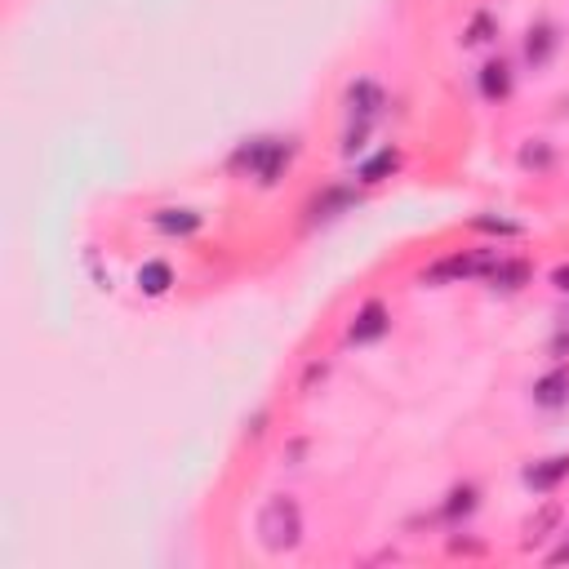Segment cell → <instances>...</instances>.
I'll return each mask as SVG.
<instances>
[{
	"instance_id": "cell-8",
	"label": "cell",
	"mask_w": 569,
	"mask_h": 569,
	"mask_svg": "<svg viewBox=\"0 0 569 569\" xmlns=\"http://www.w3.org/2000/svg\"><path fill=\"white\" fill-rule=\"evenodd\" d=\"M152 223H156V232H165V236H187L201 227V214H192V209H161Z\"/></svg>"
},
{
	"instance_id": "cell-2",
	"label": "cell",
	"mask_w": 569,
	"mask_h": 569,
	"mask_svg": "<svg viewBox=\"0 0 569 569\" xmlns=\"http://www.w3.org/2000/svg\"><path fill=\"white\" fill-rule=\"evenodd\" d=\"M289 156H294V143H281V138H254V143H245L241 152L232 156V169H245V174L258 178V183H276L281 169L289 165Z\"/></svg>"
},
{
	"instance_id": "cell-14",
	"label": "cell",
	"mask_w": 569,
	"mask_h": 569,
	"mask_svg": "<svg viewBox=\"0 0 569 569\" xmlns=\"http://www.w3.org/2000/svg\"><path fill=\"white\" fill-rule=\"evenodd\" d=\"M396 161H401V152H396V147H383V152H378L374 161H365V165H361V178H365V183H378V178H383L387 169H396Z\"/></svg>"
},
{
	"instance_id": "cell-5",
	"label": "cell",
	"mask_w": 569,
	"mask_h": 569,
	"mask_svg": "<svg viewBox=\"0 0 569 569\" xmlns=\"http://www.w3.org/2000/svg\"><path fill=\"white\" fill-rule=\"evenodd\" d=\"M565 476H569V454H556V458H543V463L525 467V485L538 489V494H552Z\"/></svg>"
},
{
	"instance_id": "cell-3",
	"label": "cell",
	"mask_w": 569,
	"mask_h": 569,
	"mask_svg": "<svg viewBox=\"0 0 569 569\" xmlns=\"http://www.w3.org/2000/svg\"><path fill=\"white\" fill-rule=\"evenodd\" d=\"M383 89H378L374 81H356L352 89H347V112H352V121H361V125H369L378 112H383Z\"/></svg>"
},
{
	"instance_id": "cell-7",
	"label": "cell",
	"mask_w": 569,
	"mask_h": 569,
	"mask_svg": "<svg viewBox=\"0 0 569 569\" xmlns=\"http://www.w3.org/2000/svg\"><path fill=\"white\" fill-rule=\"evenodd\" d=\"M356 205V192H347V187H329L325 196H316L312 201V223H325V218H338L343 209Z\"/></svg>"
},
{
	"instance_id": "cell-19",
	"label": "cell",
	"mask_w": 569,
	"mask_h": 569,
	"mask_svg": "<svg viewBox=\"0 0 569 569\" xmlns=\"http://www.w3.org/2000/svg\"><path fill=\"white\" fill-rule=\"evenodd\" d=\"M547 561H552V565H565V561H569V538H565V543H561V547H556V552H552V556H547Z\"/></svg>"
},
{
	"instance_id": "cell-9",
	"label": "cell",
	"mask_w": 569,
	"mask_h": 569,
	"mask_svg": "<svg viewBox=\"0 0 569 569\" xmlns=\"http://www.w3.org/2000/svg\"><path fill=\"white\" fill-rule=\"evenodd\" d=\"M489 281H494V289H521L529 281V267L521 258H498V263L489 267Z\"/></svg>"
},
{
	"instance_id": "cell-17",
	"label": "cell",
	"mask_w": 569,
	"mask_h": 569,
	"mask_svg": "<svg viewBox=\"0 0 569 569\" xmlns=\"http://www.w3.org/2000/svg\"><path fill=\"white\" fill-rule=\"evenodd\" d=\"M489 32H494V18H489V14H476L472 36H467V41H489Z\"/></svg>"
},
{
	"instance_id": "cell-15",
	"label": "cell",
	"mask_w": 569,
	"mask_h": 569,
	"mask_svg": "<svg viewBox=\"0 0 569 569\" xmlns=\"http://www.w3.org/2000/svg\"><path fill=\"white\" fill-rule=\"evenodd\" d=\"M472 507H476V489H472V485H463V489H454V494H449L445 516H467Z\"/></svg>"
},
{
	"instance_id": "cell-10",
	"label": "cell",
	"mask_w": 569,
	"mask_h": 569,
	"mask_svg": "<svg viewBox=\"0 0 569 569\" xmlns=\"http://www.w3.org/2000/svg\"><path fill=\"white\" fill-rule=\"evenodd\" d=\"M552 49H556V27L552 23H538L534 32H529V41H525V58L534 67H543L547 58H552Z\"/></svg>"
},
{
	"instance_id": "cell-4",
	"label": "cell",
	"mask_w": 569,
	"mask_h": 569,
	"mask_svg": "<svg viewBox=\"0 0 569 569\" xmlns=\"http://www.w3.org/2000/svg\"><path fill=\"white\" fill-rule=\"evenodd\" d=\"M387 325H392L387 307H383V303H365L361 312H356L352 329H347V338H352V343H374V338L387 334Z\"/></svg>"
},
{
	"instance_id": "cell-16",
	"label": "cell",
	"mask_w": 569,
	"mask_h": 569,
	"mask_svg": "<svg viewBox=\"0 0 569 569\" xmlns=\"http://www.w3.org/2000/svg\"><path fill=\"white\" fill-rule=\"evenodd\" d=\"M521 165H525V169H552V147H547V143L525 147V152H521Z\"/></svg>"
},
{
	"instance_id": "cell-18",
	"label": "cell",
	"mask_w": 569,
	"mask_h": 569,
	"mask_svg": "<svg viewBox=\"0 0 569 569\" xmlns=\"http://www.w3.org/2000/svg\"><path fill=\"white\" fill-rule=\"evenodd\" d=\"M552 285L561 289V294H569V267H556V272H552Z\"/></svg>"
},
{
	"instance_id": "cell-11",
	"label": "cell",
	"mask_w": 569,
	"mask_h": 569,
	"mask_svg": "<svg viewBox=\"0 0 569 569\" xmlns=\"http://www.w3.org/2000/svg\"><path fill=\"white\" fill-rule=\"evenodd\" d=\"M481 89H485V98H507L512 94V67L498 58V63H485L481 67Z\"/></svg>"
},
{
	"instance_id": "cell-12",
	"label": "cell",
	"mask_w": 569,
	"mask_h": 569,
	"mask_svg": "<svg viewBox=\"0 0 569 569\" xmlns=\"http://www.w3.org/2000/svg\"><path fill=\"white\" fill-rule=\"evenodd\" d=\"M556 525H561V507H556V503H547L543 512H538V516H529V521H525V538H521V543H525V547L543 543V538L552 534Z\"/></svg>"
},
{
	"instance_id": "cell-6",
	"label": "cell",
	"mask_w": 569,
	"mask_h": 569,
	"mask_svg": "<svg viewBox=\"0 0 569 569\" xmlns=\"http://www.w3.org/2000/svg\"><path fill=\"white\" fill-rule=\"evenodd\" d=\"M534 401H538V405H547V409L569 405V369H556V374H547L543 383L534 387Z\"/></svg>"
},
{
	"instance_id": "cell-13",
	"label": "cell",
	"mask_w": 569,
	"mask_h": 569,
	"mask_svg": "<svg viewBox=\"0 0 569 569\" xmlns=\"http://www.w3.org/2000/svg\"><path fill=\"white\" fill-rule=\"evenodd\" d=\"M169 281H174V276H169L165 263H147L143 272H138V289H143V294H165Z\"/></svg>"
},
{
	"instance_id": "cell-1",
	"label": "cell",
	"mask_w": 569,
	"mask_h": 569,
	"mask_svg": "<svg viewBox=\"0 0 569 569\" xmlns=\"http://www.w3.org/2000/svg\"><path fill=\"white\" fill-rule=\"evenodd\" d=\"M258 538L267 552H294L303 543V507L289 494H272L258 507Z\"/></svg>"
}]
</instances>
